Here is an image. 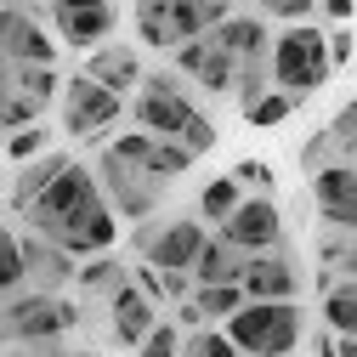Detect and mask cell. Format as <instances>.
Masks as SVG:
<instances>
[{
	"instance_id": "obj_1",
	"label": "cell",
	"mask_w": 357,
	"mask_h": 357,
	"mask_svg": "<svg viewBox=\"0 0 357 357\" xmlns=\"http://www.w3.org/2000/svg\"><path fill=\"white\" fill-rule=\"evenodd\" d=\"M23 221H29V233L63 244L74 261L114 255V244H119V210H114L108 193H102V176L85 170V165H68V170L57 176V188L40 193V199L29 204Z\"/></svg>"
},
{
	"instance_id": "obj_2",
	"label": "cell",
	"mask_w": 357,
	"mask_h": 357,
	"mask_svg": "<svg viewBox=\"0 0 357 357\" xmlns=\"http://www.w3.org/2000/svg\"><path fill=\"white\" fill-rule=\"evenodd\" d=\"M130 114H137L142 130H153V137H165V142H188L193 153H210L215 148V125L193 108V97L176 85L170 68H159V74L142 79V91L130 97Z\"/></svg>"
},
{
	"instance_id": "obj_3",
	"label": "cell",
	"mask_w": 357,
	"mask_h": 357,
	"mask_svg": "<svg viewBox=\"0 0 357 357\" xmlns=\"http://www.w3.org/2000/svg\"><path fill=\"white\" fill-rule=\"evenodd\" d=\"M335 74L329 57V34L312 29V23H289L284 34H273V85L289 91L295 102H306L312 91H324Z\"/></svg>"
},
{
	"instance_id": "obj_4",
	"label": "cell",
	"mask_w": 357,
	"mask_h": 357,
	"mask_svg": "<svg viewBox=\"0 0 357 357\" xmlns=\"http://www.w3.org/2000/svg\"><path fill=\"white\" fill-rule=\"evenodd\" d=\"M233 335L244 357H295L301 346V301H250L233 324H221Z\"/></svg>"
},
{
	"instance_id": "obj_5",
	"label": "cell",
	"mask_w": 357,
	"mask_h": 357,
	"mask_svg": "<svg viewBox=\"0 0 357 357\" xmlns=\"http://www.w3.org/2000/svg\"><path fill=\"white\" fill-rule=\"evenodd\" d=\"M79 324V306L52 289L6 295V346H52Z\"/></svg>"
},
{
	"instance_id": "obj_6",
	"label": "cell",
	"mask_w": 357,
	"mask_h": 357,
	"mask_svg": "<svg viewBox=\"0 0 357 357\" xmlns=\"http://www.w3.org/2000/svg\"><path fill=\"white\" fill-rule=\"evenodd\" d=\"M137 250L148 266H159V273H193L210 233H204V221H142L137 233Z\"/></svg>"
},
{
	"instance_id": "obj_7",
	"label": "cell",
	"mask_w": 357,
	"mask_h": 357,
	"mask_svg": "<svg viewBox=\"0 0 357 357\" xmlns=\"http://www.w3.org/2000/svg\"><path fill=\"white\" fill-rule=\"evenodd\" d=\"M119 114H125V97L108 91L102 79L74 74V79L63 85V130H68V137H79V142H85V137H102Z\"/></svg>"
},
{
	"instance_id": "obj_8",
	"label": "cell",
	"mask_w": 357,
	"mask_h": 357,
	"mask_svg": "<svg viewBox=\"0 0 357 357\" xmlns=\"http://www.w3.org/2000/svg\"><path fill=\"white\" fill-rule=\"evenodd\" d=\"M46 17H52V29H57L63 46L97 52V46H108V34L119 23V6H114V0H52Z\"/></svg>"
},
{
	"instance_id": "obj_9",
	"label": "cell",
	"mask_w": 357,
	"mask_h": 357,
	"mask_svg": "<svg viewBox=\"0 0 357 357\" xmlns=\"http://www.w3.org/2000/svg\"><path fill=\"white\" fill-rule=\"evenodd\" d=\"M97 176H102V193H108V204H114L125 221H148V215L159 210V188H165V182H153V176H142V170H130V165H125L114 148H102Z\"/></svg>"
},
{
	"instance_id": "obj_10",
	"label": "cell",
	"mask_w": 357,
	"mask_h": 357,
	"mask_svg": "<svg viewBox=\"0 0 357 357\" xmlns=\"http://www.w3.org/2000/svg\"><path fill=\"white\" fill-rule=\"evenodd\" d=\"M312 204H318V215L329 221L335 233L357 238V165L351 159L318 165V170H312Z\"/></svg>"
},
{
	"instance_id": "obj_11",
	"label": "cell",
	"mask_w": 357,
	"mask_h": 357,
	"mask_svg": "<svg viewBox=\"0 0 357 357\" xmlns=\"http://www.w3.org/2000/svg\"><path fill=\"white\" fill-rule=\"evenodd\" d=\"M165 324V312H159V301L137 284V273H130V284H119L114 295H108V329H114V340L119 346H137L142 351V340L153 335Z\"/></svg>"
},
{
	"instance_id": "obj_12",
	"label": "cell",
	"mask_w": 357,
	"mask_h": 357,
	"mask_svg": "<svg viewBox=\"0 0 357 357\" xmlns=\"http://www.w3.org/2000/svg\"><path fill=\"white\" fill-rule=\"evenodd\" d=\"M221 238H233L238 250H250V255H266V250H278L284 244V210L266 199V193H250L244 204H238V215L227 221V227H215Z\"/></svg>"
},
{
	"instance_id": "obj_13",
	"label": "cell",
	"mask_w": 357,
	"mask_h": 357,
	"mask_svg": "<svg viewBox=\"0 0 357 357\" xmlns=\"http://www.w3.org/2000/svg\"><path fill=\"white\" fill-rule=\"evenodd\" d=\"M176 68L193 74L204 91H238V57H233L227 46H215V34L176 46Z\"/></svg>"
},
{
	"instance_id": "obj_14",
	"label": "cell",
	"mask_w": 357,
	"mask_h": 357,
	"mask_svg": "<svg viewBox=\"0 0 357 357\" xmlns=\"http://www.w3.org/2000/svg\"><path fill=\"white\" fill-rule=\"evenodd\" d=\"M23 250H29V289H52L63 295L68 284H79V261L52 244V238H40V233H23Z\"/></svg>"
},
{
	"instance_id": "obj_15",
	"label": "cell",
	"mask_w": 357,
	"mask_h": 357,
	"mask_svg": "<svg viewBox=\"0 0 357 357\" xmlns=\"http://www.w3.org/2000/svg\"><path fill=\"white\" fill-rule=\"evenodd\" d=\"M68 165H74V159H68L63 148L40 153V159H29V165H17V170H12V188H6V210H12V215H29V204H34L40 193H52L57 176H63Z\"/></svg>"
},
{
	"instance_id": "obj_16",
	"label": "cell",
	"mask_w": 357,
	"mask_h": 357,
	"mask_svg": "<svg viewBox=\"0 0 357 357\" xmlns=\"http://www.w3.org/2000/svg\"><path fill=\"white\" fill-rule=\"evenodd\" d=\"M6 40V63H57V40L46 34V23H40L34 12L23 6H6V29H0Z\"/></svg>"
},
{
	"instance_id": "obj_17",
	"label": "cell",
	"mask_w": 357,
	"mask_h": 357,
	"mask_svg": "<svg viewBox=\"0 0 357 357\" xmlns=\"http://www.w3.org/2000/svg\"><path fill=\"white\" fill-rule=\"evenodd\" d=\"M244 289H250V301H295L301 295V266L284 250H266V255L250 261Z\"/></svg>"
},
{
	"instance_id": "obj_18",
	"label": "cell",
	"mask_w": 357,
	"mask_h": 357,
	"mask_svg": "<svg viewBox=\"0 0 357 357\" xmlns=\"http://www.w3.org/2000/svg\"><path fill=\"white\" fill-rule=\"evenodd\" d=\"M85 74L102 79L108 91H119V97H125V91L137 97V91H142V79H148V74H142V63H137V52H130L125 40H108V46H97L91 57H85Z\"/></svg>"
},
{
	"instance_id": "obj_19",
	"label": "cell",
	"mask_w": 357,
	"mask_h": 357,
	"mask_svg": "<svg viewBox=\"0 0 357 357\" xmlns=\"http://www.w3.org/2000/svg\"><path fill=\"white\" fill-rule=\"evenodd\" d=\"M227 17H233V0H170V52L215 34Z\"/></svg>"
},
{
	"instance_id": "obj_20",
	"label": "cell",
	"mask_w": 357,
	"mask_h": 357,
	"mask_svg": "<svg viewBox=\"0 0 357 357\" xmlns=\"http://www.w3.org/2000/svg\"><path fill=\"white\" fill-rule=\"evenodd\" d=\"M250 261H255L250 250H238L233 238L210 233V244H204V255H199V266H193V278H199V289H215V284H244Z\"/></svg>"
},
{
	"instance_id": "obj_21",
	"label": "cell",
	"mask_w": 357,
	"mask_h": 357,
	"mask_svg": "<svg viewBox=\"0 0 357 357\" xmlns=\"http://www.w3.org/2000/svg\"><path fill=\"white\" fill-rule=\"evenodd\" d=\"M63 74H57V63H6V91H23V97H34V102H52V97H63Z\"/></svg>"
},
{
	"instance_id": "obj_22",
	"label": "cell",
	"mask_w": 357,
	"mask_h": 357,
	"mask_svg": "<svg viewBox=\"0 0 357 357\" xmlns=\"http://www.w3.org/2000/svg\"><path fill=\"white\" fill-rule=\"evenodd\" d=\"M215 46H227L244 63V57H266V52H273V34H266L261 17H227V23L215 29Z\"/></svg>"
},
{
	"instance_id": "obj_23",
	"label": "cell",
	"mask_w": 357,
	"mask_h": 357,
	"mask_svg": "<svg viewBox=\"0 0 357 357\" xmlns=\"http://www.w3.org/2000/svg\"><path fill=\"white\" fill-rule=\"evenodd\" d=\"M324 329L357 335V278H324Z\"/></svg>"
},
{
	"instance_id": "obj_24",
	"label": "cell",
	"mask_w": 357,
	"mask_h": 357,
	"mask_svg": "<svg viewBox=\"0 0 357 357\" xmlns=\"http://www.w3.org/2000/svg\"><path fill=\"white\" fill-rule=\"evenodd\" d=\"M238 204H244L238 176H215V182L199 188V221H215V227H227V221L238 215Z\"/></svg>"
},
{
	"instance_id": "obj_25",
	"label": "cell",
	"mask_w": 357,
	"mask_h": 357,
	"mask_svg": "<svg viewBox=\"0 0 357 357\" xmlns=\"http://www.w3.org/2000/svg\"><path fill=\"white\" fill-rule=\"evenodd\" d=\"M119 284H130V273H125V261H114V255H91V261H79V289H91V295H114Z\"/></svg>"
},
{
	"instance_id": "obj_26",
	"label": "cell",
	"mask_w": 357,
	"mask_h": 357,
	"mask_svg": "<svg viewBox=\"0 0 357 357\" xmlns=\"http://www.w3.org/2000/svg\"><path fill=\"white\" fill-rule=\"evenodd\" d=\"M137 34H142V46H159L170 52V0H137Z\"/></svg>"
},
{
	"instance_id": "obj_27",
	"label": "cell",
	"mask_w": 357,
	"mask_h": 357,
	"mask_svg": "<svg viewBox=\"0 0 357 357\" xmlns=\"http://www.w3.org/2000/svg\"><path fill=\"white\" fill-rule=\"evenodd\" d=\"M0 284H6V295H23V289H29V250H23V233H6V238H0Z\"/></svg>"
},
{
	"instance_id": "obj_28",
	"label": "cell",
	"mask_w": 357,
	"mask_h": 357,
	"mask_svg": "<svg viewBox=\"0 0 357 357\" xmlns=\"http://www.w3.org/2000/svg\"><path fill=\"white\" fill-rule=\"evenodd\" d=\"M130 170H142V176H153V153H159V137H153V130H125V137L119 142H108Z\"/></svg>"
},
{
	"instance_id": "obj_29",
	"label": "cell",
	"mask_w": 357,
	"mask_h": 357,
	"mask_svg": "<svg viewBox=\"0 0 357 357\" xmlns=\"http://www.w3.org/2000/svg\"><path fill=\"white\" fill-rule=\"evenodd\" d=\"M295 108H301V102H295L289 91H278V85H273V91H266L261 102H250V108H244V119H250L255 130H273V125H284Z\"/></svg>"
},
{
	"instance_id": "obj_30",
	"label": "cell",
	"mask_w": 357,
	"mask_h": 357,
	"mask_svg": "<svg viewBox=\"0 0 357 357\" xmlns=\"http://www.w3.org/2000/svg\"><path fill=\"white\" fill-rule=\"evenodd\" d=\"M182 357H244V351L233 346V335H227V329L204 324V329H193V335H188V351H182Z\"/></svg>"
},
{
	"instance_id": "obj_31",
	"label": "cell",
	"mask_w": 357,
	"mask_h": 357,
	"mask_svg": "<svg viewBox=\"0 0 357 357\" xmlns=\"http://www.w3.org/2000/svg\"><path fill=\"white\" fill-rule=\"evenodd\" d=\"M40 153H52V130L29 125V130H12V137H6V159H12V170L29 165V159H40Z\"/></svg>"
},
{
	"instance_id": "obj_32",
	"label": "cell",
	"mask_w": 357,
	"mask_h": 357,
	"mask_svg": "<svg viewBox=\"0 0 357 357\" xmlns=\"http://www.w3.org/2000/svg\"><path fill=\"white\" fill-rule=\"evenodd\" d=\"M324 137H329V148L340 153V159H357V97L329 119V130H324Z\"/></svg>"
},
{
	"instance_id": "obj_33",
	"label": "cell",
	"mask_w": 357,
	"mask_h": 357,
	"mask_svg": "<svg viewBox=\"0 0 357 357\" xmlns=\"http://www.w3.org/2000/svg\"><path fill=\"white\" fill-rule=\"evenodd\" d=\"M182 351H188V335H182L176 318H165V324L142 340V357H182Z\"/></svg>"
},
{
	"instance_id": "obj_34",
	"label": "cell",
	"mask_w": 357,
	"mask_h": 357,
	"mask_svg": "<svg viewBox=\"0 0 357 357\" xmlns=\"http://www.w3.org/2000/svg\"><path fill=\"white\" fill-rule=\"evenodd\" d=\"M233 176H238L244 193H266V199H273V165H266V159H238Z\"/></svg>"
},
{
	"instance_id": "obj_35",
	"label": "cell",
	"mask_w": 357,
	"mask_h": 357,
	"mask_svg": "<svg viewBox=\"0 0 357 357\" xmlns=\"http://www.w3.org/2000/svg\"><path fill=\"white\" fill-rule=\"evenodd\" d=\"M40 114H46V102H34L23 91H6V130H29V125H40Z\"/></svg>"
},
{
	"instance_id": "obj_36",
	"label": "cell",
	"mask_w": 357,
	"mask_h": 357,
	"mask_svg": "<svg viewBox=\"0 0 357 357\" xmlns=\"http://www.w3.org/2000/svg\"><path fill=\"white\" fill-rule=\"evenodd\" d=\"M266 17H284V23H312V12H318V0H261Z\"/></svg>"
},
{
	"instance_id": "obj_37",
	"label": "cell",
	"mask_w": 357,
	"mask_h": 357,
	"mask_svg": "<svg viewBox=\"0 0 357 357\" xmlns=\"http://www.w3.org/2000/svg\"><path fill=\"white\" fill-rule=\"evenodd\" d=\"M329 57H335V68H346V63H351V23L329 29Z\"/></svg>"
},
{
	"instance_id": "obj_38",
	"label": "cell",
	"mask_w": 357,
	"mask_h": 357,
	"mask_svg": "<svg viewBox=\"0 0 357 357\" xmlns=\"http://www.w3.org/2000/svg\"><path fill=\"white\" fill-rule=\"evenodd\" d=\"M318 12L335 17V23H351V17H357V0H318Z\"/></svg>"
},
{
	"instance_id": "obj_39",
	"label": "cell",
	"mask_w": 357,
	"mask_h": 357,
	"mask_svg": "<svg viewBox=\"0 0 357 357\" xmlns=\"http://www.w3.org/2000/svg\"><path fill=\"white\" fill-rule=\"evenodd\" d=\"M340 278H357V238H351V250H346V261H340Z\"/></svg>"
},
{
	"instance_id": "obj_40",
	"label": "cell",
	"mask_w": 357,
	"mask_h": 357,
	"mask_svg": "<svg viewBox=\"0 0 357 357\" xmlns=\"http://www.w3.org/2000/svg\"><path fill=\"white\" fill-rule=\"evenodd\" d=\"M74 357H102V351H74Z\"/></svg>"
},
{
	"instance_id": "obj_41",
	"label": "cell",
	"mask_w": 357,
	"mask_h": 357,
	"mask_svg": "<svg viewBox=\"0 0 357 357\" xmlns=\"http://www.w3.org/2000/svg\"><path fill=\"white\" fill-rule=\"evenodd\" d=\"M6 6H23V0H6Z\"/></svg>"
},
{
	"instance_id": "obj_42",
	"label": "cell",
	"mask_w": 357,
	"mask_h": 357,
	"mask_svg": "<svg viewBox=\"0 0 357 357\" xmlns=\"http://www.w3.org/2000/svg\"><path fill=\"white\" fill-rule=\"evenodd\" d=\"M351 165H357V159H351Z\"/></svg>"
}]
</instances>
